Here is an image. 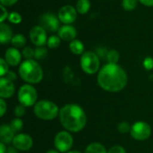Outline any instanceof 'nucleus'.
<instances>
[{"label":"nucleus","mask_w":153,"mask_h":153,"mask_svg":"<svg viewBox=\"0 0 153 153\" xmlns=\"http://www.w3.org/2000/svg\"><path fill=\"white\" fill-rule=\"evenodd\" d=\"M127 74L117 64H107L99 72L97 81L99 85L107 91L117 92L127 84Z\"/></svg>","instance_id":"1"},{"label":"nucleus","mask_w":153,"mask_h":153,"mask_svg":"<svg viewBox=\"0 0 153 153\" xmlns=\"http://www.w3.org/2000/svg\"><path fill=\"white\" fill-rule=\"evenodd\" d=\"M59 119L63 127L73 133L82 131L87 123L84 110L76 104H67L59 111Z\"/></svg>","instance_id":"2"},{"label":"nucleus","mask_w":153,"mask_h":153,"mask_svg":"<svg viewBox=\"0 0 153 153\" xmlns=\"http://www.w3.org/2000/svg\"><path fill=\"white\" fill-rule=\"evenodd\" d=\"M21 78L29 84H36L43 79V70L39 64L33 59H26L19 66Z\"/></svg>","instance_id":"3"},{"label":"nucleus","mask_w":153,"mask_h":153,"mask_svg":"<svg viewBox=\"0 0 153 153\" xmlns=\"http://www.w3.org/2000/svg\"><path fill=\"white\" fill-rule=\"evenodd\" d=\"M34 114L36 117L42 120H53L59 114L58 107L50 100H40L34 105Z\"/></svg>","instance_id":"4"},{"label":"nucleus","mask_w":153,"mask_h":153,"mask_svg":"<svg viewBox=\"0 0 153 153\" xmlns=\"http://www.w3.org/2000/svg\"><path fill=\"white\" fill-rule=\"evenodd\" d=\"M100 65L99 56L93 51L84 52L81 56V67L82 71L88 74H96Z\"/></svg>","instance_id":"5"},{"label":"nucleus","mask_w":153,"mask_h":153,"mask_svg":"<svg viewBox=\"0 0 153 153\" xmlns=\"http://www.w3.org/2000/svg\"><path fill=\"white\" fill-rule=\"evenodd\" d=\"M38 93L36 89L30 84L21 86L18 91V100L24 107H31L36 104Z\"/></svg>","instance_id":"6"},{"label":"nucleus","mask_w":153,"mask_h":153,"mask_svg":"<svg viewBox=\"0 0 153 153\" xmlns=\"http://www.w3.org/2000/svg\"><path fill=\"white\" fill-rule=\"evenodd\" d=\"M130 134L132 137L137 141H144L147 140L152 134V128L149 124L143 121L135 122L132 127Z\"/></svg>","instance_id":"7"},{"label":"nucleus","mask_w":153,"mask_h":153,"mask_svg":"<svg viewBox=\"0 0 153 153\" xmlns=\"http://www.w3.org/2000/svg\"><path fill=\"white\" fill-rule=\"evenodd\" d=\"M55 147L60 152H68L73 146L74 139L72 134L67 131L59 132L54 140Z\"/></svg>","instance_id":"8"},{"label":"nucleus","mask_w":153,"mask_h":153,"mask_svg":"<svg viewBox=\"0 0 153 153\" xmlns=\"http://www.w3.org/2000/svg\"><path fill=\"white\" fill-rule=\"evenodd\" d=\"M60 21L56 15L51 13H46L39 17V25L44 28L47 31L56 32L58 31L60 25Z\"/></svg>","instance_id":"9"},{"label":"nucleus","mask_w":153,"mask_h":153,"mask_svg":"<svg viewBox=\"0 0 153 153\" xmlns=\"http://www.w3.org/2000/svg\"><path fill=\"white\" fill-rule=\"evenodd\" d=\"M29 36L32 44L37 47H43L45 44H47L48 39L47 36V30L40 25L33 26L30 30Z\"/></svg>","instance_id":"10"},{"label":"nucleus","mask_w":153,"mask_h":153,"mask_svg":"<svg viewBox=\"0 0 153 153\" xmlns=\"http://www.w3.org/2000/svg\"><path fill=\"white\" fill-rule=\"evenodd\" d=\"M77 14L78 13L75 7L70 4H65L59 9L57 17L60 22L64 24H72L73 22H75L77 18Z\"/></svg>","instance_id":"11"},{"label":"nucleus","mask_w":153,"mask_h":153,"mask_svg":"<svg viewBox=\"0 0 153 153\" xmlns=\"http://www.w3.org/2000/svg\"><path fill=\"white\" fill-rule=\"evenodd\" d=\"M12 143L13 146L17 150L25 152V151H29L32 147L33 141L32 138L26 134H18L14 136Z\"/></svg>","instance_id":"12"},{"label":"nucleus","mask_w":153,"mask_h":153,"mask_svg":"<svg viewBox=\"0 0 153 153\" xmlns=\"http://www.w3.org/2000/svg\"><path fill=\"white\" fill-rule=\"evenodd\" d=\"M57 35L59 36V38L62 40L65 41H72L74 39H75L76 35H77V31L76 29L71 25V24H64L63 26H61L57 31Z\"/></svg>","instance_id":"13"},{"label":"nucleus","mask_w":153,"mask_h":153,"mask_svg":"<svg viewBox=\"0 0 153 153\" xmlns=\"http://www.w3.org/2000/svg\"><path fill=\"white\" fill-rule=\"evenodd\" d=\"M14 84L13 82L6 79L5 77H1L0 79V96L1 99L11 98L14 93Z\"/></svg>","instance_id":"14"},{"label":"nucleus","mask_w":153,"mask_h":153,"mask_svg":"<svg viewBox=\"0 0 153 153\" xmlns=\"http://www.w3.org/2000/svg\"><path fill=\"white\" fill-rule=\"evenodd\" d=\"M4 60L9 65L16 66L22 61V54L16 48H9L4 53Z\"/></svg>","instance_id":"15"},{"label":"nucleus","mask_w":153,"mask_h":153,"mask_svg":"<svg viewBox=\"0 0 153 153\" xmlns=\"http://www.w3.org/2000/svg\"><path fill=\"white\" fill-rule=\"evenodd\" d=\"M14 132L12 130L11 126L8 125H2L0 127V139L1 143L4 144H8L13 143V140L14 138Z\"/></svg>","instance_id":"16"},{"label":"nucleus","mask_w":153,"mask_h":153,"mask_svg":"<svg viewBox=\"0 0 153 153\" xmlns=\"http://www.w3.org/2000/svg\"><path fill=\"white\" fill-rule=\"evenodd\" d=\"M13 31L10 28V26L7 23L1 22L0 24V42L3 45H5L9 42H11L13 39Z\"/></svg>","instance_id":"17"},{"label":"nucleus","mask_w":153,"mask_h":153,"mask_svg":"<svg viewBox=\"0 0 153 153\" xmlns=\"http://www.w3.org/2000/svg\"><path fill=\"white\" fill-rule=\"evenodd\" d=\"M69 49L74 55H82L84 53V44L80 39H74L69 43Z\"/></svg>","instance_id":"18"},{"label":"nucleus","mask_w":153,"mask_h":153,"mask_svg":"<svg viewBox=\"0 0 153 153\" xmlns=\"http://www.w3.org/2000/svg\"><path fill=\"white\" fill-rule=\"evenodd\" d=\"M76 11L78 13L83 15L86 14L91 8V2L90 0H78L76 2V5H75Z\"/></svg>","instance_id":"19"},{"label":"nucleus","mask_w":153,"mask_h":153,"mask_svg":"<svg viewBox=\"0 0 153 153\" xmlns=\"http://www.w3.org/2000/svg\"><path fill=\"white\" fill-rule=\"evenodd\" d=\"M85 153H108L105 147L99 143H92L87 146Z\"/></svg>","instance_id":"20"},{"label":"nucleus","mask_w":153,"mask_h":153,"mask_svg":"<svg viewBox=\"0 0 153 153\" xmlns=\"http://www.w3.org/2000/svg\"><path fill=\"white\" fill-rule=\"evenodd\" d=\"M11 44L16 48H22L26 44V38L22 34H15L11 40Z\"/></svg>","instance_id":"21"},{"label":"nucleus","mask_w":153,"mask_h":153,"mask_svg":"<svg viewBox=\"0 0 153 153\" xmlns=\"http://www.w3.org/2000/svg\"><path fill=\"white\" fill-rule=\"evenodd\" d=\"M119 57H120L119 53L116 49H111V50H108L106 59L110 64H117L119 61Z\"/></svg>","instance_id":"22"},{"label":"nucleus","mask_w":153,"mask_h":153,"mask_svg":"<svg viewBox=\"0 0 153 153\" xmlns=\"http://www.w3.org/2000/svg\"><path fill=\"white\" fill-rule=\"evenodd\" d=\"M60 43H61V39L59 38L58 35L50 36L47 41V45L49 48H56L59 47Z\"/></svg>","instance_id":"23"},{"label":"nucleus","mask_w":153,"mask_h":153,"mask_svg":"<svg viewBox=\"0 0 153 153\" xmlns=\"http://www.w3.org/2000/svg\"><path fill=\"white\" fill-rule=\"evenodd\" d=\"M9 126H11L12 130L14 132V134H16V133L20 132L22 129V127H23V122H22V120L21 118L16 117V118H14V119H13L11 121V123H10Z\"/></svg>","instance_id":"24"},{"label":"nucleus","mask_w":153,"mask_h":153,"mask_svg":"<svg viewBox=\"0 0 153 153\" xmlns=\"http://www.w3.org/2000/svg\"><path fill=\"white\" fill-rule=\"evenodd\" d=\"M139 0H122V7L126 11H133L137 7Z\"/></svg>","instance_id":"25"},{"label":"nucleus","mask_w":153,"mask_h":153,"mask_svg":"<svg viewBox=\"0 0 153 153\" xmlns=\"http://www.w3.org/2000/svg\"><path fill=\"white\" fill-rule=\"evenodd\" d=\"M48 56V49L44 47H38L35 49V56L34 57L37 60H41L44 59Z\"/></svg>","instance_id":"26"},{"label":"nucleus","mask_w":153,"mask_h":153,"mask_svg":"<svg viewBox=\"0 0 153 153\" xmlns=\"http://www.w3.org/2000/svg\"><path fill=\"white\" fill-rule=\"evenodd\" d=\"M22 15H21L18 12H12V13H9L8 21H9L11 23L19 24L20 22H22Z\"/></svg>","instance_id":"27"},{"label":"nucleus","mask_w":153,"mask_h":153,"mask_svg":"<svg viewBox=\"0 0 153 153\" xmlns=\"http://www.w3.org/2000/svg\"><path fill=\"white\" fill-rule=\"evenodd\" d=\"M22 56L26 59H32L35 56V49L31 48L30 47H26L22 50Z\"/></svg>","instance_id":"28"},{"label":"nucleus","mask_w":153,"mask_h":153,"mask_svg":"<svg viewBox=\"0 0 153 153\" xmlns=\"http://www.w3.org/2000/svg\"><path fill=\"white\" fill-rule=\"evenodd\" d=\"M131 127L129 123L127 122H121L118 124V126H117V129L118 131L121 133V134H127L131 131Z\"/></svg>","instance_id":"29"},{"label":"nucleus","mask_w":153,"mask_h":153,"mask_svg":"<svg viewBox=\"0 0 153 153\" xmlns=\"http://www.w3.org/2000/svg\"><path fill=\"white\" fill-rule=\"evenodd\" d=\"M9 72L8 70V64L4 60V58L0 59V75L1 77H4L7 73Z\"/></svg>","instance_id":"30"},{"label":"nucleus","mask_w":153,"mask_h":153,"mask_svg":"<svg viewBox=\"0 0 153 153\" xmlns=\"http://www.w3.org/2000/svg\"><path fill=\"white\" fill-rule=\"evenodd\" d=\"M13 113H14V115H15L16 117H19V118L22 117L25 114V107L23 105H22V104L16 106L15 108H14Z\"/></svg>","instance_id":"31"},{"label":"nucleus","mask_w":153,"mask_h":153,"mask_svg":"<svg viewBox=\"0 0 153 153\" xmlns=\"http://www.w3.org/2000/svg\"><path fill=\"white\" fill-rule=\"evenodd\" d=\"M143 66L146 70L153 69V58L152 56H147L143 60Z\"/></svg>","instance_id":"32"},{"label":"nucleus","mask_w":153,"mask_h":153,"mask_svg":"<svg viewBox=\"0 0 153 153\" xmlns=\"http://www.w3.org/2000/svg\"><path fill=\"white\" fill-rule=\"evenodd\" d=\"M108 153H126V150L122 147V146H119V145H115L113 147H111Z\"/></svg>","instance_id":"33"},{"label":"nucleus","mask_w":153,"mask_h":153,"mask_svg":"<svg viewBox=\"0 0 153 153\" xmlns=\"http://www.w3.org/2000/svg\"><path fill=\"white\" fill-rule=\"evenodd\" d=\"M108 50L105 48H99L97 49V52L96 54L99 56V57H101V58H106L107 57V55H108Z\"/></svg>","instance_id":"34"},{"label":"nucleus","mask_w":153,"mask_h":153,"mask_svg":"<svg viewBox=\"0 0 153 153\" xmlns=\"http://www.w3.org/2000/svg\"><path fill=\"white\" fill-rule=\"evenodd\" d=\"M1 10H2V14H1V22H4L5 19H8V16H9V13L7 12V9L5 8V6L2 5L1 4Z\"/></svg>","instance_id":"35"},{"label":"nucleus","mask_w":153,"mask_h":153,"mask_svg":"<svg viewBox=\"0 0 153 153\" xmlns=\"http://www.w3.org/2000/svg\"><path fill=\"white\" fill-rule=\"evenodd\" d=\"M6 103H5V101L4 100V99H1L0 100V116L1 117H3L4 115V113H5V111H6Z\"/></svg>","instance_id":"36"},{"label":"nucleus","mask_w":153,"mask_h":153,"mask_svg":"<svg viewBox=\"0 0 153 153\" xmlns=\"http://www.w3.org/2000/svg\"><path fill=\"white\" fill-rule=\"evenodd\" d=\"M18 0H0V3L4 6H12L17 3Z\"/></svg>","instance_id":"37"},{"label":"nucleus","mask_w":153,"mask_h":153,"mask_svg":"<svg viewBox=\"0 0 153 153\" xmlns=\"http://www.w3.org/2000/svg\"><path fill=\"white\" fill-rule=\"evenodd\" d=\"M4 77H5L6 79H8V80H10V81H12V82H13V81H15L16 80V78H17V76H16V74H15V73H13V72H12V71H9Z\"/></svg>","instance_id":"38"},{"label":"nucleus","mask_w":153,"mask_h":153,"mask_svg":"<svg viewBox=\"0 0 153 153\" xmlns=\"http://www.w3.org/2000/svg\"><path fill=\"white\" fill-rule=\"evenodd\" d=\"M139 2L148 7L153 6V0H139Z\"/></svg>","instance_id":"39"},{"label":"nucleus","mask_w":153,"mask_h":153,"mask_svg":"<svg viewBox=\"0 0 153 153\" xmlns=\"http://www.w3.org/2000/svg\"><path fill=\"white\" fill-rule=\"evenodd\" d=\"M6 151H7V148H6L5 144L1 143H0V153H6Z\"/></svg>","instance_id":"40"},{"label":"nucleus","mask_w":153,"mask_h":153,"mask_svg":"<svg viewBox=\"0 0 153 153\" xmlns=\"http://www.w3.org/2000/svg\"><path fill=\"white\" fill-rule=\"evenodd\" d=\"M6 153H18V152H17V149H16V148H14V147L13 146V147H9V148H7Z\"/></svg>","instance_id":"41"},{"label":"nucleus","mask_w":153,"mask_h":153,"mask_svg":"<svg viewBox=\"0 0 153 153\" xmlns=\"http://www.w3.org/2000/svg\"><path fill=\"white\" fill-rule=\"evenodd\" d=\"M60 152H58V151H56V150H50V151H48L47 153H59Z\"/></svg>","instance_id":"42"},{"label":"nucleus","mask_w":153,"mask_h":153,"mask_svg":"<svg viewBox=\"0 0 153 153\" xmlns=\"http://www.w3.org/2000/svg\"><path fill=\"white\" fill-rule=\"evenodd\" d=\"M66 153H82V152H77V151H70V152H66Z\"/></svg>","instance_id":"43"},{"label":"nucleus","mask_w":153,"mask_h":153,"mask_svg":"<svg viewBox=\"0 0 153 153\" xmlns=\"http://www.w3.org/2000/svg\"><path fill=\"white\" fill-rule=\"evenodd\" d=\"M110 1H113V0H110Z\"/></svg>","instance_id":"44"}]
</instances>
